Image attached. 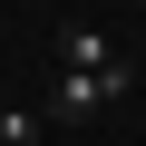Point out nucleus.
Returning <instances> with one entry per match:
<instances>
[{"label": "nucleus", "mask_w": 146, "mask_h": 146, "mask_svg": "<svg viewBox=\"0 0 146 146\" xmlns=\"http://www.w3.org/2000/svg\"><path fill=\"white\" fill-rule=\"evenodd\" d=\"M136 88V58H117V68H58L49 78V107L58 117H98V107H117Z\"/></svg>", "instance_id": "f257e3e1"}, {"label": "nucleus", "mask_w": 146, "mask_h": 146, "mask_svg": "<svg viewBox=\"0 0 146 146\" xmlns=\"http://www.w3.org/2000/svg\"><path fill=\"white\" fill-rule=\"evenodd\" d=\"M49 49H58V68H117V58H127V49H117L107 29H88V20H68Z\"/></svg>", "instance_id": "f03ea898"}, {"label": "nucleus", "mask_w": 146, "mask_h": 146, "mask_svg": "<svg viewBox=\"0 0 146 146\" xmlns=\"http://www.w3.org/2000/svg\"><path fill=\"white\" fill-rule=\"evenodd\" d=\"M0 146H29V117L20 107H0Z\"/></svg>", "instance_id": "7ed1b4c3"}]
</instances>
